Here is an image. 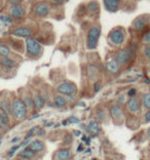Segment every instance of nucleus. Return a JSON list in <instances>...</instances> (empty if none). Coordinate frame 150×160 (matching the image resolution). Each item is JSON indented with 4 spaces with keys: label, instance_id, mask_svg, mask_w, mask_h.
<instances>
[{
    "label": "nucleus",
    "instance_id": "1",
    "mask_svg": "<svg viewBox=\"0 0 150 160\" xmlns=\"http://www.w3.org/2000/svg\"><path fill=\"white\" fill-rule=\"evenodd\" d=\"M12 115L16 120H23L27 117L28 109L22 98L13 97L12 101Z\"/></svg>",
    "mask_w": 150,
    "mask_h": 160
},
{
    "label": "nucleus",
    "instance_id": "2",
    "mask_svg": "<svg viewBox=\"0 0 150 160\" xmlns=\"http://www.w3.org/2000/svg\"><path fill=\"white\" fill-rule=\"evenodd\" d=\"M26 53L29 58L32 59H37L43 52V46L40 44V42L34 38H27L26 39Z\"/></svg>",
    "mask_w": 150,
    "mask_h": 160
},
{
    "label": "nucleus",
    "instance_id": "3",
    "mask_svg": "<svg viewBox=\"0 0 150 160\" xmlns=\"http://www.w3.org/2000/svg\"><path fill=\"white\" fill-rule=\"evenodd\" d=\"M101 35V26H94L91 28L87 34L86 47L89 49H96L98 46L99 38Z\"/></svg>",
    "mask_w": 150,
    "mask_h": 160
},
{
    "label": "nucleus",
    "instance_id": "4",
    "mask_svg": "<svg viewBox=\"0 0 150 160\" xmlns=\"http://www.w3.org/2000/svg\"><path fill=\"white\" fill-rule=\"evenodd\" d=\"M109 117L115 124H122L124 122V112L122 107L118 104H113L109 107Z\"/></svg>",
    "mask_w": 150,
    "mask_h": 160
},
{
    "label": "nucleus",
    "instance_id": "5",
    "mask_svg": "<svg viewBox=\"0 0 150 160\" xmlns=\"http://www.w3.org/2000/svg\"><path fill=\"white\" fill-rule=\"evenodd\" d=\"M56 90L58 93L62 94L64 97L74 96L76 92H77V86H76L75 83L71 81H64L56 87Z\"/></svg>",
    "mask_w": 150,
    "mask_h": 160
},
{
    "label": "nucleus",
    "instance_id": "6",
    "mask_svg": "<svg viewBox=\"0 0 150 160\" xmlns=\"http://www.w3.org/2000/svg\"><path fill=\"white\" fill-rule=\"evenodd\" d=\"M108 39L112 44L119 46L124 42V39H126V32H124V30L122 27L114 28L113 30H111L110 33H109Z\"/></svg>",
    "mask_w": 150,
    "mask_h": 160
},
{
    "label": "nucleus",
    "instance_id": "7",
    "mask_svg": "<svg viewBox=\"0 0 150 160\" xmlns=\"http://www.w3.org/2000/svg\"><path fill=\"white\" fill-rule=\"evenodd\" d=\"M134 58V52L132 49L129 48H124V49H120L119 52L115 54V61L122 66V65H127L130 62L133 60Z\"/></svg>",
    "mask_w": 150,
    "mask_h": 160
},
{
    "label": "nucleus",
    "instance_id": "8",
    "mask_svg": "<svg viewBox=\"0 0 150 160\" xmlns=\"http://www.w3.org/2000/svg\"><path fill=\"white\" fill-rule=\"evenodd\" d=\"M50 12L49 3H46L45 1H40L37 2L34 6L32 7V13L34 16L38 18H45L49 16V13Z\"/></svg>",
    "mask_w": 150,
    "mask_h": 160
},
{
    "label": "nucleus",
    "instance_id": "9",
    "mask_svg": "<svg viewBox=\"0 0 150 160\" xmlns=\"http://www.w3.org/2000/svg\"><path fill=\"white\" fill-rule=\"evenodd\" d=\"M127 110L131 114H139L142 110L141 108V101L137 97L130 98L127 101Z\"/></svg>",
    "mask_w": 150,
    "mask_h": 160
},
{
    "label": "nucleus",
    "instance_id": "10",
    "mask_svg": "<svg viewBox=\"0 0 150 160\" xmlns=\"http://www.w3.org/2000/svg\"><path fill=\"white\" fill-rule=\"evenodd\" d=\"M34 33L33 29L30 27H20V28H16L12 32V34L16 37H22V38H31V36Z\"/></svg>",
    "mask_w": 150,
    "mask_h": 160
},
{
    "label": "nucleus",
    "instance_id": "11",
    "mask_svg": "<svg viewBox=\"0 0 150 160\" xmlns=\"http://www.w3.org/2000/svg\"><path fill=\"white\" fill-rule=\"evenodd\" d=\"M9 14L13 18V19L21 20V19H23L25 17V14H26V9H25V7L22 4L14 5L9 8Z\"/></svg>",
    "mask_w": 150,
    "mask_h": 160
},
{
    "label": "nucleus",
    "instance_id": "12",
    "mask_svg": "<svg viewBox=\"0 0 150 160\" xmlns=\"http://www.w3.org/2000/svg\"><path fill=\"white\" fill-rule=\"evenodd\" d=\"M71 150L69 148H61L54 154V160H70Z\"/></svg>",
    "mask_w": 150,
    "mask_h": 160
},
{
    "label": "nucleus",
    "instance_id": "13",
    "mask_svg": "<svg viewBox=\"0 0 150 160\" xmlns=\"http://www.w3.org/2000/svg\"><path fill=\"white\" fill-rule=\"evenodd\" d=\"M106 70H107L108 73L116 75L120 71V65L115 61V59H111L106 63Z\"/></svg>",
    "mask_w": 150,
    "mask_h": 160
},
{
    "label": "nucleus",
    "instance_id": "14",
    "mask_svg": "<svg viewBox=\"0 0 150 160\" xmlns=\"http://www.w3.org/2000/svg\"><path fill=\"white\" fill-rule=\"evenodd\" d=\"M33 103H34V107L36 110H41V109L45 106V100L44 98L41 96V93L37 92H34L32 93Z\"/></svg>",
    "mask_w": 150,
    "mask_h": 160
},
{
    "label": "nucleus",
    "instance_id": "15",
    "mask_svg": "<svg viewBox=\"0 0 150 160\" xmlns=\"http://www.w3.org/2000/svg\"><path fill=\"white\" fill-rule=\"evenodd\" d=\"M86 130L93 137L98 136L101 132V126L99 124V121H97V120H91L86 125Z\"/></svg>",
    "mask_w": 150,
    "mask_h": 160
},
{
    "label": "nucleus",
    "instance_id": "16",
    "mask_svg": "<svg viewBox=\"0 0 150 160\" xmlns=\"http://www.w3.org/2000/svg\"><path fill=\"white\" fill-rule=\"evenodd\" d=\"M28 148L34 151L35 153H39V152H42L45 149V144L41 140H34L29 144Z\"/></svg>",
    "mask_w": 150,
    "mask_h": 160
},
{
    "label": "nucleus",
    "instance_id": "17",
    "mask_svg": "<svg viewBox=\"0 0 150 160\" xmlns=\"http://www.w3.org/2000/svg\"><path fill=\"white\" fill-rule=\"evenodd\" d=\"M105 8L110 12H116L120 7V1L118 0H104Z\"/></svg>",
    "mask_w": 150,
    "mask_h": 160
},
{
    "label": "nucleus",
    "instance_id": "18",
    "mask_svg": "<svg viewBox=\"0 0 150 160\" xmlns=\"http://www.w3.org/2000/svg\"><path fill=\"white\" fill-rule=\"evenodd\" d=\"M0 65L2 67H4L5 69H8V70H12V69L16 68L18 66L17 62L10 59L9 57H1L0 58Z\"/></svg>",
    "mask_w": 150,
    "mask_h": 160
},
{
    "label": "nucleus",
    "instance_id": "19",
    "mask_svg": "<svg viewBox=\"0 0 150 160\" xmlns=\"http://www.w3.org/2000/svg\"><path fill=\"white\" fill-rule=\"evenodd\" d=\"M10 124L9 121V116L7 113H5L4 111H2L0 109V128L5 130L8 128V126Z\"/></svg>",
    "mask_w": 150,
    "mask_h": 160
},
{
    "label": "nucleus",
    "instance_id": "20",
    "mask_svg": "<svg viewBox=\"0 0 150 160\" xmlns=\"http://www.w3.org/2000/svg\"><path fill=\"white\" fill-rule=\"evenodd\" d=\"M68 102L66 100V98L62 94H57L56 97L54 98V106L58 108V109H63L67 106Z\"/></svg>",
    "mask_w": 150,
    "mask_h": 160
},
{
    "label": "nucleus",
    "instance_id": "21",
    "mask_svg": "<svg viewBox=\"0 0 150 160\" xmlns=\"http://www.w3.org/2000/svg\"><path fill=\"white\" fill-rule=\"evenodd\" d=\"M147 25V20L144 17H138L136 20L133 22V28L137 31H142Z\"/></svg>",
    "mask_w": 150,
    "mask_h": 160
},
{
    "label": "nucleus",
    "instance_id": "22",
    "mask_svg": "<svg viewBox=\"0 0 150 160\" xmlns=\"http://www.w3.org/2000/svg\"><path fill=\"white\" fill-rule=\"evenodd\" d=\"M36 154L34 151H32L31 149L29 148H24L23 150H22L20 153H19V156L24 160H32L36 157Z\"/></svg>",
    "mask_w": 150,
    "mask_h": 160
},
{
    "label": "nucleus",
    "instance_id": "23",
    "mask_svg": "<svg viewBox=\"0 0 150 160\" xmlns=\"http://www.w3.org/2000/svg\"><path fill=\"white\" fill-rule=\"evenodd\" d=\"M22 100L26 105V107L28 110H33L35 109L34 107V103H33V98H32V94L30 92H24L23 96H22Z\"/></svg>",
    "mask_w": 150,
    "mask_h": 160
},
{
    "label": "nucleus",
    "instance_id": "24",
    "mask_svg": "<svg viewBox=\"0 0 150 160\" xmlns=\"http://www.w3.org/2000/svg\"><path fill=\"white\" fill-rule=\"evenodd\" d=\"M96 116H97V118L100 122H106L108 120L109 113L105 110L104 108H98L97 111H96Z\"/></svg>",
    "mask_w": 150,
    "mask_h": 160
},
{
    "label": "nucleus",
    "instance_id": "25",
    "mask_svg": "<svg viewBox=\"0 0 150 160\" xmlns=\"http://www.w3.org/2000/svg\"><path fill=\"white\" fill-rule=\"evenodd\" d=\"M0 109L2 111H4L7 114H12V103L9 102V100L7 99H2L0 101Z\"/></svg>",
    "mask_w": 150,
    "mask_h": 160
},
{
    "label": "nucleus",
    "instance_id": "26",
    "mask_svg": "<svg viewBox=\"0 0 150 160\" xmlns=\"http://www.w3.org/2000/svg\"><path fill=\"white\" fill-rule=\"evenodd\" d=\"M87 9L90 10V12L91 14H98L99 12H100V5L97 0H91L90 1V3L87 4Z\"/></svg>",
    "mask_w": 150,
    "mask_h": 160
},
{
    "label": "nucleus",
    "instance_id": "27",
    "mask_svg": "<svg viewBox=\"0 0 150 160\" xmlns=\"http://www.w3.org/2000/svg\"><path fill=\"white\" fill-rule=\"evenodd\" d=\"M98 73H99V70L96 66H94V65H90V66L87 67V74H89L91 79L96 78L98 76Z\"/></svg>",
    "mask_w": 150,
    "mask_h": 160
},
{
    "label": "nucleus",
    "instance_id": "28",
    "mask_svg": "<svg viewBox=\"0 0 150 160\" xmlns=\"http://www.w3.org/2000/svg\"><path fill=\"white\" fill-rule=\"evenodd\" d=\"M142 106L145 110H149L150 109V92L144 93L142 97Z\"/></svg>",
    "mask_w": 150,
    "mask_h": 160
},
{
    "label": "nucleus",
    "instance_id": "29",
    "mask_svg": "<svg viewBox=\"0 0 150 160\" xmlns=\"http://www.w3.org/2000/svg\"><path fill=\"white\" fill-rule=\"evenodd\" d=\"M10 53L12 52H10L9 47L0 43V57H9Z\"/></svg>",
    "mask_w": 150,
    "mask_h": 160
},
{
    "label": "nucleus",
    "instance_id": "30",
    "mask_svg": "<svg viewBox=\"0 0 150 160\" xmlns=\"http://www.w3.org/2000/svg\"><path fill=\"white\" fill-rule=\"evenodd\" d=\"M40 128V127L38 126V125H36V126H34V127H32V128L29 130V132L26 133V136H25V139H31V138L34 136V134L38 132V129Z\"/></svg>",
    "mask_w": 150,
    "mask_h": 160
},
{
    "label": "nucleus",
    "instance_id": "31",
    "mask_svg": "<svg viewBox=\"0 0 150 160\" xmlns=\"http://www.w3.org/2000/svg\"><path fill=\"white\" fill-rule=\"evenodd\" d=\"M20 148H21L20 145H14V146H13L12 148L9 149V151L7 152V156H8L9 158H10V157H13V154L16 153V152H17L18 150H19Z\"/></svg>",
    "mask_w": 150,
    "mask_h": 160
},
{
    "label": "nucleus",
    "instance_id": "32",
    "mask_svg": "<svg viewBox=\"0 0 150 160\" xmlns=\"http://www.w3.org/2000/svg\"><path fill=\"white\" fill-rule=\"evenodd\" d=\"M143 42L145 44L150 45V30L148 32H146L145 35L143 36Z\"/></svg>",
    "mask_w": 150,
    "mask_h": 160
},
{
    "label": "nucleus",
    "instance_id": "33",
    "mask_svg": "<svg viewBox=\"0 0 150 160\" xmlns=\"http://www.w3.org/2000/svg\"><path fill=\"white\" fill-rule=\"evenodd\" d=\"M67 121L69 122V124H70V123H79L80 120H79L78 117H76V116L72 115V116H70V117L67 118Z\"/></svg>",
    "mask_w": 150,
    "mask_h": 160
},
{
    "label": "nucleus",
    "instance_id": "34",
    "mask_svg": "<svg viewBox=\"0 0 150 160\" xmlns=\"http://www.w3.org/2000/svg\"><path fill=\"white\" fill-rule=\"evenodd\" d=\"M143 53H144V56H145L146 59L150 60V45H146V46L144 47Z\"/></svg>",
    "mask_w": 150,
    "mask_h": 160
},
{
    "label": "nucleus",
    "instance_id": "35",
    "mask_svg": "<svg viewBox=\"0 0 150 160\" xmlns=\"http://www.w3.org/2000/svg\"><path fill=\"white\" fill-rule=\"evenodd\" d=\"M124 103L127 104V98H126V96H120L117 99V104L122 106V105H123Z\"/></svg>",
    "mask_w": 150,
    "mask_h": 160
},
{
    "label": "nucleus",
    "instance_id": "36",
    "mask_svg": "<svg viewBox=\"0 0 150 160\" xmlns=\"http://www.w3.org/2000/svg\"><path fill=\"white\" fill-rule=\"evenodd\" d=\"M24 0H9V5L10 6H14V5H20L22 4Z\"/></svg>",
    "mask_w": 150,
    "mask_h": 160
},
{
    "label": "nucleus",
    "instance_id": "37",
    "mask_svg": "<svg viewBox=\"0 0 150 160\" xmlns=\"http://www.w3.org/2000/svg\"><path fill=\"white\" fill-rule=\"evenodd\" d=\"M150 122V109L146 111V113L144 114V123H149Z\"/></svg>",
    "mask_w": 150,
    "mask_h": 160
},
{
    "label": "nucleus",
    "instance_id": "38",
    "mask_svg": "<svg viewBox=\"0 0 150 160\" xmlns=\"http://www.w3.org/2000/svg\"><path fill=\"white\" fill-rule=\"evenodd\" d=\"M52 1L53 4H56V5H62L64 4V3H66L68 1V0H50Z\"/></svg>",
    "mask_w": 150,
    "mask_h": 160
},
{
    "label": "nucleus",
    "instance_id": "39",
    "mask_svg": "<svg viewBox=\"0 0 150 160\" xmlns=\"http://www.w3.org/2000/svg\"><path fill=\"white\" fill-rule=\"evenodd\" d=\"M136 93H137L136 88H131L129 92H127V96L130 98H133V97H136Z\"/></svg>",
    "mask_w": 150,
    "mask_h": 160
},
{
    "label": "nucleus",
    "instance_id": "40",
    "mask_svg": "<svg viewBox=\"0 0 150 160\" xmlns=\"http://www.w3.org/2000/svg\"><path fill=\"white\" fill-rule=\"evenodd\" d=\"M100 88H101V83L98 81V82H96L94 84V92H98L99 90H100Z\"/></svg>",
    "mask_w": 150,
    "mask_h": 160
},
{
    "label": "nucleus",
    "instance_id": "41",
    "mask_svg": "<svg viewBox=\"0 0 150 160\" xmlns=\"http://www.w3.org/2000/svg\"><path fill=\"white\" fill-rule=\"evenodd\" d=\"M31 143V139H25L24 142H22V143L20 144L21 147H25V146H29V144Z\"/></svg>",
    "mask_w": 150,
    "mask_h": 160
},
{
    "label": "nucleus",
    "instance_id": "42",
    "mask_svg": "<svg viewBox=\"0 0 150 160\" xmlns=\"http://www.w3.org/2000/svg\"><path fill=\"white\" fill-rule=\"evenodd\" d=\"M36 134H37V137H43V136H45V130L42 129V128H39L38 132H36Z\"/></svg>",
    "mask_w": 150,
    "mask_h": 160
},
{
    "label": "nucleus",
    "instance_id": "43",
    "mask_svg": "<svg viewBox=\"0 0 150 160\" xmlns=\"http://www.w3.org/2000/svg\"><path fill=\"white\" fill-rule=\"evenodd\" d=\"M0 20L3 21V22H6V23H10V22H12L10 18H8V17H1L0 18Z\"/></svg>",
    "mask_w": 150,
    "mask_h": 160
},
{
    "label": "nucleus",
    "instance_id": "44",
    "mask_svg": "<svg viewBox=\"0 0 150 160\" xmlns=\"http://www.w3.org/2000/svg\"><path fill=\"white\" fill-rule=\"evenodd\" d=\"M20 141H21L20 138L19 137H16V138H13L12 141H10V143H12V144H16V143H19Z\"/></svg>",
    "mask_w": 150,
    "mask_h": 160
},
{
    "label": "nucleus",
    "instance_id": "45",
    "mask_svg": "<svg viewBox=\"0 0 150 160\" xmlns=\"http://www.w3.org/2000/svg\"><path fill=\"white\" fill-rule=\"evenodd\" d=\"M39 117V114L38 113H35V115L33 114L32 116H31V119H35V118H38Z\"/></svg>",
    "mask_w": 150,
    "mask_h": 160
},
{
    "label": "nucleus",
    "instance_id": "46",
    "mask_svg": "<svg viewBox=\"0 0 150 160\" xmlns=\"http://www.w3.org/2000/svg\"><path fill=\"white\" fill-rule=\"evenodd\" d=\"M73 133H74V136H76V137L80 136V132H79V130H74V132H73Z\"/></svg>",
    "mask_w": 150,
    "mask_h": 160
},
{
    "label": "nucleus",
    "instance_id": "47",
    "mask_svg": "<svg viewBox=\"0 0 150 160\" xmlns=\"http://www.w3.org/2000/svg\"><path fill=\"white\" fill-rule=\"evenodd\" d=\"M62 124H63V125H68V124H69V122L67 121V119H65L64 121H63V123H62Z\"/></svg>",
    "mask_w": 150,
    "mask_h": 160
},
{
    "label": "nucleus",
    "instance_id": "48",
    "mask_svg": "<svg viewBox=\"0 0 150 160\" xmlns=\"http://www.w3.org/2000/svg\"><path fill=\"white\" fill-rule=\"evenodd\" d=\"M147 136H148V138L150 139V127H149V128L147 129Z\"/></svg>",
    "mask_w": 150,
    "mask_h": 160
},
{
    "label": "nucleus",
    "instance_id": "49",
    "mask_svg": "<svg viewBox=\"0 0 150 160\" xmlns=\"http://www.w3.org/2000/svg\"><path fill=\"white\" fill-rule=\"evenodd\" d=\"M54 125V122H50V123H47L46 126H53Z\"/></svg>",
    "mask_w": 150,
    "mask_h": 160
},
{
    "label": "nucleus",
    "instance_id": "50",
    "mask_svg": "<svg viewBox=\"0 0 150 160\" xmlns=\"http://www.w3.org/2000/svg\"><path fill=\"white\" fill-rule=\"evenodd\" d=\"M79 147H80V148H78V151H81V150H82V149H83V148H82L83 146H82V145H80V146H79Z\"/></svg>",
    "mask_w": 150,
    "mask_h": 160
},
{
    "label": "nucleus",
    "instance_id": "51",
    "mask_svg": "<svg viewBox=\"0 0 150 160\" xmlns=\"http://www.w3.org/2000/svg\"><path fill=\"white\" fill-rule=\"evenodd\" d=\"M1 139H2V134L0 132V144H1Z\"/></svg>",
    "mask_w": 150,
    "mask_h": 160
},
{
    "label": "nucleus",
    "instance_id": "52",
    "mask_svg": "<svg viewBox=\"0 0 150 160\" xmlns=\"http://www.w3.org/2000/svg\"><path fill=\"white\" fill-rule=\"evenodd\" d=\"M118 1H124V0H118Z\"/></svg>",
    "mask_w": 150,
    "mask_h": 160
},
{
    "label": "nucleus",
    "instance_id": "53",
    "mask_svg": "<svg viewBox=\"0 0 150 160\" xmlns=\"http://www.w3.org/2000/svg\"><path fill=\"white\" fill-rule=\"evenodd\" d=\"M149 92H150V86H149Z\"/></svg>",
    "mask_w": 150,
    "mask_h": 160
},
{
    "label": "nucleus",
    "instance_id": "54",
    "mask_svg": "<svg viewBox=\"0 0 150 160\" xmlns=\"http://www.w3.org/2000/svg\"><path fill=\"white\" fill-rule=\"evenodd\" d=\"M0 66H1V65H0Z\"/></svg>",
    "mask_w": 150,
    "mask_h": 160
}]
</instances>
